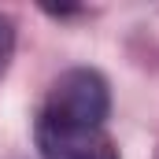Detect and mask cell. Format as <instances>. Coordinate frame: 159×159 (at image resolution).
Instances as JSON below:
<instances>
[{
	"label": "cell",
	"mask_w": 159,
	"mask_h": 159,
	"mask_svg": "<svg viewBox=\"0 0 159 159\" xmlns=\"http://www.w3.org/2000/svg\"><path fill=\"white\" fill-rule=\"evenodd\" d=\"M111 111V89L100 70L93 67H70L52 81L44 104H41V119L56 122H85V126H104Z\"/></svg>",
	"instance_id": "1"
},
{
	"label": "cell",
	"mask_w": 159,
	"mask_h": 159,
	"mask_svg": "<svg viewBox=\"0 0 159 159\" xmlns=\"http://www.w3.org/2000/svg\"><path fill=\"white\" fill-rule=\"evenodd\" d=\"M41 159H119V148L104 126H85V122H56L41 119L34 122Z\"/></svg>",
	"instance_id": "2"
}]
</instances>
